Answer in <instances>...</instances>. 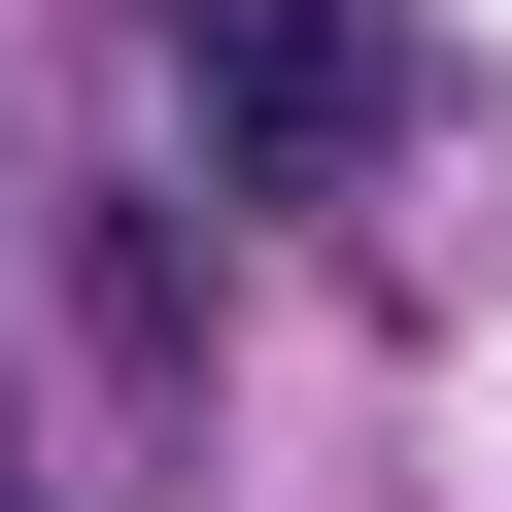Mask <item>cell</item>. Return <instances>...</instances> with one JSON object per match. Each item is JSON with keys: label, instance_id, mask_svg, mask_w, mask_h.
Instances as JSON below:
<instances>
[{"label": "cell", "instance_id": "obj_1", "mask_svg": "<svg viewBox=\"0 0 512 512\" xmlns=\"http://www.w3.org/2000/svg\"><path fill=\"white\" fill-rule=\"evenodd\" d=\"M137 35H171V137L274 171V205H342L410 137V35H376V0H137Z\"/></svg>", "mask_w": 512, "mask_h": 512}, {"label": "cell", "instance_id": "obj_2", "mask_svg": "<svg viewBox=\"0 0 512 512\" xmlns=\"http://www.w3.org/2000/svg\"><path fill=\"white\" fill-rule=\"evenodd\" d=\"M69 376H103V410H205V274H171V205H69Z\"/></svg>", "mask_w": 512, "mask_h": 512}]
</instances>
